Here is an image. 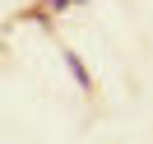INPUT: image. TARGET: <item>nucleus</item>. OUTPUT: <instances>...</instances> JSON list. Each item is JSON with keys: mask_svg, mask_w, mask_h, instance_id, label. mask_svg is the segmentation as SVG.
<instances>
[{"mask_svg": "<svg viewBox=\"0 0 153 144\" xmlns=\"http://www.w3.org/2000/svg\"><path fill=\"white\" fill-rule=\"evenodd\" d=\"M70 5H74V0H70Z\"/></svg>", "mask_w": 153, "mask_h": 144, "instance_id": "nucleus-1", "label": "nucleus"}]
</instances>
